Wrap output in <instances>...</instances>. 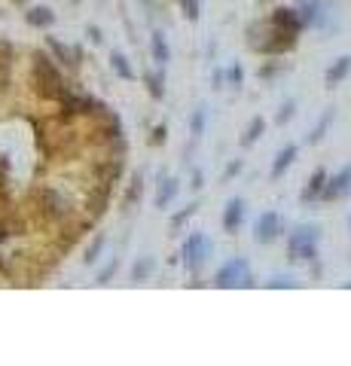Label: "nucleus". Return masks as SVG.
<instances>
[{"mask_svg":"<svg viewBox=\"0 0 351 366\" xmlns=\"http://www.w3.org/2000/svg\"><path fill=\"white\" fill-rule=\"evenodd\" d=\"M150 55H153V61H156V68H165V64L171 61V46H168V37L162 31H153V37H150Z\"/></svg>","mask_w":351,"mask_h":366,"instance_id":"nucleus-9","label":"nucleus"},{"mask_svg":"<svg viewBox=\"0 0 351 366\" xmlns=\"http://www.w3.org/2000/svg\"><path fill=\"white\" fill-rule=\"evenodd\" d=\"M345 287H351V281H348V284H345Z\"/></svg>","mask_w":351,"mask_h":366,"instance_id":"nucleus-33","label":"nucleus"},{"mask_svg":"<svg viewBox=\"0 0 351 366\" xmlns=\"http://www.w3.org/2000/svg\"><path fill=\"white\" fill-rule=\"evenodd\" d=\"M101 247H104V238H95V244L89 247V251H86V262H95V260H98V253H101Z\"/></svg>","mask_w":351,"mask_h":366,"instance_id":"nucleus-25","label":"nucleus"},{"mask_svg":"<svg viewBox=\"0 0 351 366\" xmlns=\"http://www.w3.org/2000/svg\"><path fill=\"white\" fill-rule=\"evenodd\" d=\"M196 208H199V204H196V202H193V204H187V208H184V211H180V214H174V220H171V229H174V232H178V229H180V226H184V223H187V220H189V217H193V214H196Z\"/></svg>","mask_w":351,"mask_h":366,"instance_id":"nucleus-22","label":"nucleus"},{"mask_svg":"<svg viewBox=\"0 0 351 366\" xmlns=\"http://www.w3.org/2000/svg\"><path fill=\"white\" fill-rule=\"evenodd\" d=\"M318 244H321L318 226H296L287 238V253L294 262H309L318 256Z\"/></svg>","mask_w":351,"mask_h":366,"instance_id":"nucleus-1","label":"nucleus"},{"mask_svg":"<svg viewBox=\"0 0 351 366\" xmlns=\"http://www.w3.org/2000/svg\"><path fill=\"white\" fill-rule=\"evenodd\" d=\"M348 229H351V217H348Z\"/></svg>","mask_w":351,"mask_h":366,"instance_id":"nucleus-32","label":"nucleus"},{"mask_svg":"<svg viewBox=\"0 0 351 366\" xmlns=\"http://www.w3.org/2000/svg\"><path fill=\"white\" fill-rule=\"evenodd\" d=\"M153 144H165V126L153 128Z\"/></svg>","mask_w":351,"mask_h":366,"instance_id":"nucleus-31","label":"nucleus"},{"mask_svg":"<svg viewBox=\"0 0 351 366\" xmlns=\"http://www.w3.org/2000/svg\"><path fill=\"white\" fill-rule=\"evenodd\" d=\"M278 235H281V217H278L275 211H263L260 220L254 223V238H257V244H272Z\"/></svg>","mask_w":351,"mask_h":366,"instance_id":"nucleus-5","label":"nucleus"},{"mask_svg":"<svg viewBox=\"0 0 351 366\" xmlns=\"http://www.w3.org/2000/svg\"><path fill=\"white\" fill-rule=\"evenodd\" d=\"M153 269H156L153 256H141V262H135V269H131V278H135V281H147L153 275Z\"/></svg>","mask_w":351,"mask_h":366,"instance_id":"nucleus-16","label":"nucleus"},{"mask_svg":"<svg viewBox=\"0 0 351 366\" xmlns=\"http://www.w3.org/2000/svg\"><path fill=\"white\" fill-rule=\"evenodd\" d=\"M245 223V199H229L226 202V211H223V229L229 235H236Z\"/></svg>","mask_w":351,"mask_h":366,"instance_id":"nucleus-8","label":"nucleus"},{"mask_svg":"<svg viewBox=\"0 0 351 366\" xmlns=\"http://www.w3.org/2000/svg\"><path fill=\"white\" fill-rule=\"evenodd\" d=\"M178 177H165V180H159V189H156V208L162 211L168 208V204L174 202V195H178Z\"/></svg>","mask_w":351,"mask_h":366,"instance_id":"nucleus-12","label":"nucleus"},{"mask_svg":"<svg viewBox=\"0 0 351 366\" xmlns=\"http://www.w3.org/2000/svg\"><path fill=\"white\" fill-rule=\"evenodd\" d=\"M269 287H272V290H278V287H296V281H294V278H281V275H278V278L269 281Z\"/></svg>","mask_w":351,"mask_h":366,"instance_id":"nucleus-27","label":"nucleus"},{"mask_svg":"<svg viewBox=\"0 0 351 366\" xmlns=\"http://www.w3.org/2000/svg\"><path fill=\"white\" fill-rule=\"evenodd\" d=\"M263 128H266V122H263L260 116H254V119H251V126H247V131H245V137H241V146L257 144V137L263 135Z\"/></svg>","mask_w":351,"mask_h":366,"instance_id":"nucleus-17","label":"nucleus"},{"mask_svg":"<svg viewBox=\"0 0 351 366\" xmlns=\"http://www.w3.org/2000/svg\"><path fill=\"white\" fill-rule=\"evenodd\" d=\"M226 79H229V86H232V89H238V86H241V79H245V73H241L238 64H232V68L226 70Z\"/></svg>","mask_w":351,"mask_h":366,"instance_id":"nucleus-23","label":"nucleus"},{"mask_svg":"<svg viewBox=\"0 0 351 366\" xmlns=\"http://www.w3.org/2000/svg\"><path fill=\"white\" fill-rule=\"evenodd\" d=\"M296 153H299L296 144H287L284 150H278V156H275V162H272V180H281V177H284V171L294 165Z\"/></svg>","mask_w":351,"mask_h":366,"instance_id":"nucleus-10","label":"nucleus"},{"mask_svg":"<svg viewBox=\"0 0 351 366\" xmlns=\"http://www.w3.org/2000/svg\"><path fill=\"white\" fill-rule=\"evenodd\" d=\"M241 171V162H232V165H226V171H223V180H229L232 174H238Z\"/></svg>","mask_w":351,"mask_h":366,"instance_id":"nucleus-30","label":"nucleus"},{"mask_svg":"<svg viewBox=\"0 0 351 366\" xmlns=\"http://www.w3.org/2000/svg\"><path fill=\"white\" fill-rule=\"evenodd\" d=\"M205 119H208V107L199 104V107H196V113H193V119H189V131H193L196 141L205 135Z\"/></svg>","mask_w":351,"mask_h":366,"instance_id":"nucleus-15","label":"nucleus"},{"mask_svg":"<svg viewBox=\"0 0 351 366\" xmlns=\"http://www.w3.org/2000/svg\"><path fill=\"white\" fill-rule=\"evenodd\" d=\"M28 21H31L34 28H49L55 21V12L49 10V6H34V10L28 12Z\"/></svg>","mask_w":351,"mask_h":366,"instance_id":"nucleus-14","label":"nucleus"},{"mask_svg":"<svg viewBox=\"0 0 351 366\" xmlns=\"http://www.w3.org/2000/svg\"><path fill=\"white\" fill-rule=\"evenodd\" d=\"M351 195V165H345L339 174H333V177H327L324 189H321V199L324 202H339Z\"/></svg>","mask_w":351,"mask_h":366,"instance_id":"nucleus-4","label":"nucleus"},{"mask_svg":"<svg viewBox=\"0 0 351 366\" xmlns=\"http://www.w3.org/2000/svg\"><path fill=\"white\" fill-rule=\"evenodd\" d=\"M324 183H327V171H324V168H318V171L312 174V180L305 183V189L299 193V199H303V202H314L321 195V189H324Z\"/></svg>","mask_w":351,"mask_h":366,"instance_id":"nucleus-13","label":"nucleus"},{"mask_svg":"<svg viewBox=\"0 0 351 366\" xmlns=\"http://www.w3.org/2000/svg\"><path fill=\"white\" fill-rule=\"evenodd\" d=\"M34 61H37V64H34V70H37V79H40L43 95H61V77H58L55 68L49 64V58L37 55Z\"/></svg>","mask_w":351,"mask_h":366,"instance_id":"nucleus-6","label":"nucleus"},{"mask_svg":"<svg viewBox=\"0 0 351 366\" xmlns=\"http://www.w3.org/2000/svg\"><path fill=\"white\" fill-rule=\"evenodd\" d=\"M135 199H141V177H137V180H135V186L129 189V199H126V204H131Z\"/></svg>","mask_w":351,"mask_h":366,"instance_id":"nucleus-29","label":"nucleus"},{"mask_svg":"<svg viewBox=\"0 0 351 366\" xmlns=\"http://www.w3.org/2000/svg\"><path fill=\"white\" fill-rule=\"evenodd\" d=\"M180 6H184V12H187L189 21H199V16H202V0H180Z\"/></svg>","mask_w":351,"mask_h":366,"instance_id":"nucleus-21","label":"nucleus"},{"mask_svg":"<svg viewBox=\"0 0 351 366\" xmlns=\"http://www.w3.org/2000/svg\"><path fill=\"white\" fill-rule=\"evenodd\" d=\"M214 284L220 290H236V287H254V275H251V262L245 256H232L226 260L214 275Z\"/></svg>","mask_w":351,"mask_h":366,"instance_id":"nucleus-2","label":"nucleus"},{"mask_svg":"<svg viewBox=\"0 0 351 366\" xmlns=\"http://www.w3.org/2000/svg\"><path fill=\"white\" fill-rule=\"evenodd\" d=\"M294 101H287V104H284L281 110H278V116H275V122H278V126H284V122H290V116H294Z\"/></svg>","mask_w":351,"mask_h":366,"instance_id":"nucleus-24","label":"nucleus"},{"mask_svg":"<svg viewBox=\"0 0 351 366\" xmlns=\"http://www.w3.org/2000/svg\"><path fill=\"white\" fill-rule=\"evenodd\" d=\"M348 73H351V55H342V58H336L330 68H327L324 79H327V86H339Z\"/></svg>","mask_w":351,"mask_h":366,"instance_id":"nucleus-11","label":"nucleus"},{"mask_svg":"<svg viewBox=\"0 0 351 366\" xmlns=\"http://www.w3.org/2000/svg\"><path fill=\"white\" fill-rule=\"evenodd\" d=\"M208 256H211V241L205 238V232H193V235L187 238V244H184V266H187V272L199 275Z\"/></svg>","mask_w":351,"mask_h":366,"instance_id":"nucleus-3","label":"nucleus"},{"mask_svg":"<svg viewBox=\"0 0 351 366\" xmlns=\"http://www.w3.org/2000/svg\"><path fill=\"white\" fill-rule=\"evenodd\" d=\"M116 269H120V260H113V262H111V266H107V269H104V272H101V275H98V284H111V278L116 275Z\"/></svg>","mask_w":351,"mask_h":366,"instance_id":"nucleus-26","label":"nucleus"},{"mask_svg":"<svg viewBox=\"0 0 351 366\" xmlns=\"http://www.w3.org/2000/svg\"><path fill=\"white\" fill-rule=\"evenodd\" d=\"M49 46H53V52L61 58V61H68V64H77V58L79 52H74V49H68V46H61V43L55 40V37H49Z\"/></svg>","mask_w":351,"mask_h":366,"instance_id":"nucleus-20","label":"nucleus"},{"mask_svg":"<svg viewBox=\"0 0 351 366\" xmlns=\"http://www.w3.org/2000/svg\"><path fill=\"white\" fill-rule=\"evenodd\" d=\"M111 64H113V70L120 73L122 79H135V70H131V64H129V58L122 55V52H113L111 55Z\"/></svg>","mask_w":351,"mask_h":366,"instance_id":"nucleus-18","label":"nucleus"},{"mask_svg":"<svg viewBox=\"0 0 351 366\" xmlns=\"http://www.w3.org/2000/svg\"><path fill=\"white\" fill-rule=\"evenodd\" d=\"M330 122H333V110H327V113L321 116V122H318V126H314L312 137H309V144H318V141H324V135H327V128H330Z\"/></svg>","mask_w":351,"mask_h":366,"instance_id":"nucleus-19","label":"nucleus"},{"mask_svg":"<svg viewBox=\"0 0 351 366\" xmlns=\"http://www.w3.org/2000/svg\"><path fill=\"white\" fill-rule=\"evenodd\" d=\"M296 16H299V25H309V28H318L321 21H324V6H321V0H299L296 6Z\"/></svg>","mask_w":351,"mask_h":366,"instance_id":"nucleus-7","label":"nucleus"},{"mask_svg":"<svg viewBox=\"0 0 351 366\" xmlns=\"http://www.w3.org/2000/svg\"><path fill=\"white\" fill-rule=\"evenodd\" d=\"M147 83H150V92H153V98H162L165 89L159 86V77H147Z\"/></svg>","mask_w":351,"mask_h":366,"instance_id":"nucleus-28","label":"nucleus"},{"mask_svg":"<svg viewBox=\"0 0 351 366\" xmlns=\"http://www.w3.org/2000/svg\"><path fill=\"white\" fill-rule=\"evenodd\" d=\"M70 3H77V0H70Z\"/></svg>","mask_w":351,"mask_h":366,"instance_id":"nucleus-34","label":"nucleus"}]
</instances>
